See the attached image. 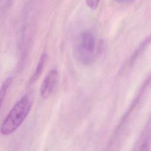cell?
<instances>
[{"mask_svg": "<svg viewBox=\"0 0 151 151\" xmlns=\"http://www.w3.org/2000/svg\"><path fill=\"white\" fill-rule=\"evenodd\" d=\"M32 106V100L29 95L22 96L13 106L1 127V132L8 135L14 132L24 122Z\"/></svg>", "mask_w": 151, "mask_h": 151, "instance_id": "1", "label": "cell"}, {"mask_svg": "<svg viewBox=\"0 0 151 151\" xmlns=\"http://www.w3.org/2000/svg\"><path fill=\"white\" fill-rule=\"evenodd\" d=\"M99 42L89 31L81 32L77 38L74 52L77 60L84 65L92 64L99 52Z\"/></svg>", "mask_w": 151, "mask_h": 151, "instance_id": "2", "label": "cell"}, {"mask_svg": "<svg viewBox=\"0 0 151 151\" xmlns=\"http://www.w3.org/2000/svg\"><path fill=\"white\" fill-rule=\"evenodd\" d=\"M58 78V73L55 69L51 70L45 77L40 88V94L42 98H47L53 91Z\"/></svg>", "mask_w": 151, "mask_h": 151, "instance_id": "3", "label": "cell"}, {"mask_svg": "<svg viewBox=\"0 0 151 151\" xmlns=\"http://www.w3.org/2000/svg\"><path fill=\"white\" fill-rule=\"evenodd\" d=\"M47 54L43 53L41 55L39 61L37 63V65L36 66V68L35 69V71L34 72V74L31 76L29 81V84H32L35 81H37V79L39 78L40 76L41 75L42 72L43 71L46 61H47Z\"/></svg>", "mask_w": 151, "mask_h": 151, "instance_id": "4", "label": "cell"}, {"mask_svg": "<svg viewBox=\"0 0 151 151\" xmlns=\"http://www.w3.org/2000/svg\"><path fill=\"white\" fill-rule=\"evenodd\" d=\"M150 43V37H149L148 38H147L138 47V48L135 51V52H134V54H133V55L130 57V58L129 60L128 61V63H127V64L126 65L127 67L129 66H131L133 63L136 61V60L137 58V57L140 55V54H141V52L146 48V47H147V46Z\"/></svg>", "mask_w": 151, "mask_h": 151, "instance_id": "5", "label": "cell"}, {"mask_svg": "<svg viewBox=\"0 0 151 151\" xmlns=\"http://www.w3.org/2000/svg\"><path fill=\"white\" fill-rule=\"evenodd\" d=\"M12 81V78L11 77H8L2 83L0 88V108L2 104L4 99L6 96L8 89L9 88L11 84Z\"/></svg>", "mask_w": 151, "mask_h": 151, "instance_id": "6", "label": "cell"}, {"mask_svg": "<svg viewBox=\"0 0 151 151\" xmlns=\"http://www.w3.org/2000/svg\"><path fill=\"white\" fill-rule=\"evenodd\" d=\"M87 5L91 9H96L100 3V0H86Z\"/></svg>", "mask_w": 151, "mask_h": 151, "instance_id": "7", "label": "cell"}, {"mask_svg": "<svg viewBox=\"0 0 151 151\" xmlns=\"http://www.w3.org/2000/svg\"><path fill=\"white\" fill-rule=\"evenodd\" d=\"M12 1V0H5V2H6V4H10Z\"/></svg>", "mask_w": 151, "mask_h": 151, "instance_id": "8", "label": "cell"}, {"mask_svg": "<svg viewBox=\"0 0 151 151\" xmlns=\"http://www.w3.org/2000/svg\"><path fill=\"white\" fill-rule=\"evenodd\" d=\"M119 1H129V0H117Z\"/></svg>", "mask_w": 151, "mask_h": 151, "instance_id": "9", "label": "cell"}]
</instances>
